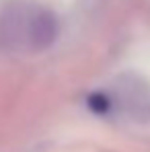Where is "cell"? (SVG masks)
<instances>
[{"label": "cell", "mask_w": 150, "mask_h": 152, "mask_svg": "<svg viewBox=\"0 0 150 152\" xmlns=\"http://www.w3.org/2000/svg\"><path fill=\"white\" fill-rule=\"evenodd\" d=\"M58 37V21L48 8L15 2L2 10L0 43L10 51H43Z\"/></svg>", "instance_id": "6da1fadb"}]
</instances>
